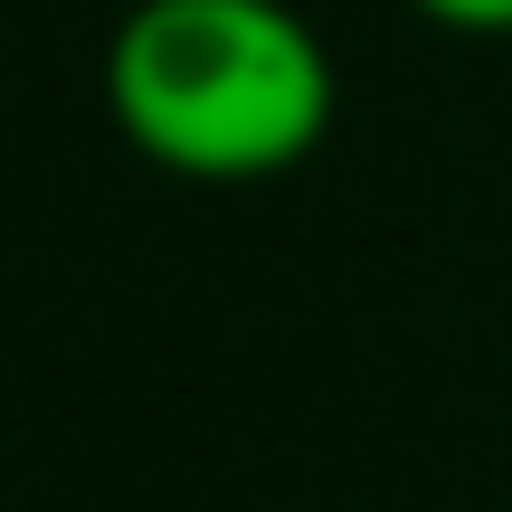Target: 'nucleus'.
<instances>
[{"mask_svg":"<svg viewBox=\"0 0 512 512\" xmlns=\"http://www.w3.org/2000/svg\"><path fill=\"white\" fill-rule=\"evenodd\" d=\"M418 19L437 29H465V38H512V0H408Z\"/></svg>","mask_w":512,"mask_h":512,"instance_id":"nucleus-2","label":"nucleus"},{"mask_svg":"<svg viewBox=\"0 0 512 512\" xmlns=\"http://www.w3.org/2000/svg\"><path fill=\"white\" fill-rule=\"evenodd\" d=\"M105 114L152 171L247 190L323 152L342 76L294 0H133L105 48Z\"/></svg>","mask_w":512,"mask_h":512,"instance_id":"nucleus-1","label":"nucleus"}]
</instances>
